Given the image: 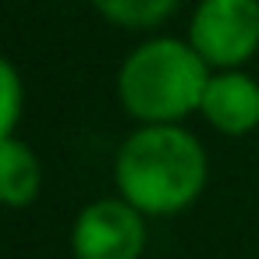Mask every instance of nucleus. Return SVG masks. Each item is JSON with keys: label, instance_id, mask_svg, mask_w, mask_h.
Returning <instances> with one entry per match:
<instances>
[{"label": "nucleus", "instance_id": "f257e3e1", "mask_svg": "<svg viewBox=\"0 0 259 259\" xmlns=\"http://www.w3.org/2000/svg\"><path fill=\"white\" fill-rule=\"evenodd\" d=\"M121 199L142 217L188 209L206 185V153L181 124H142L132 132L114 163Z\"/></svg>", "mask_w": 259, "mask_h": 259}, {"label": "nucleus", "instance_id": "20e7f679", "mask_svg": "<svg viewBox=\"0 0 259 259\" xmlns=\"http://www.w3.org/2000/svg\"><path fill=\"white\" fill-rule=\"evenodd\" d=\"M146 248V220L124 199L89 202L71 227L75 259H139Z\"/></svg>", "mask_w": 259, "mask_h": 259}, {"label": "nucleus", "instance_id": "6e6552de", "mask_svg": "<svg viewBox=\"0 0 259 259\" xmlns=\"http://www.w3.org/2000/svg\"><path fill=\"white\" fill-rule=\"evenodd\" d=\"M22 107H25L22 75H18V68L8 57H0V139L15 135L18 117H22Z\"/></svg>", "mask_w": 259, "mask_h": 259}, {"label": "nucleus", "instance_id": "7ed1b4c3", "mask_svg": "<svg viewBox=\"0 0 259 259\" xmlns=\"http://www.w3.org/2000/svg\"><path fill=\"white\" fill-rule=\"evenodd\" d=\"M188 43L209 68H241L259 50V0H199Z\"/></svg>", "mask_w": 259, "mask_h": 259}, {"label": "nucleus", "instance_id": "0eeeda50", "mask_svg": "<svg viewBox=\"0 0 259 259\" xmlns=\"http://www.w3.org/2000/svg\"><path fill=\"white\" fill-rule=\"evenodd\" d=\"M89 4L124 29H156L178 8V0H89Z\"/></svg>", "mask_w": 259, "mask_h": 259}, {"label": "nucleus", "instance_id": "39448f33", "mask_svg": "<svg viewBox=\"0 0 259 259\" xmlns=\"http://www.w3.org/2000/svg\"><path fill=\"white\" fill-rule=\"evenodd\" d=\"M199 114L224 135H248L259 128V82L238 68L209 75Z\"/></svg>", "mask_w": 259, "mask_h": 259}, {"label": "nucleus", "instance_id": "f03ea898", "mask_svg": "<svg viewBox=\"0 0 259 259\" xmlns=\"http://www.w3.org/2000/svg\"><path fill=\"white\" fill-rule=\"evenodd\" d=\"M209 82V64L181 39H149L128 54L117 75L124 110L142 124H178L199 110Z\"/></svg>", "mask_w": 259, "mask_h": 259}, {"label": "nucleus", "instance_id": "423d86ee", "mask_svg": "<svg viewBox=\"0 0 259 259\" xmlns=\"http://www.w3.org/2000/svg\"><path fill=\"white\" fill-rule=\"evenodd\" d=\"M39 185H43V170L36 153L15 135L0 139V202L11 209H22L36 202Z\"/></svg>", "mask_w": 259, "mask_h": 259}]
</instances>
